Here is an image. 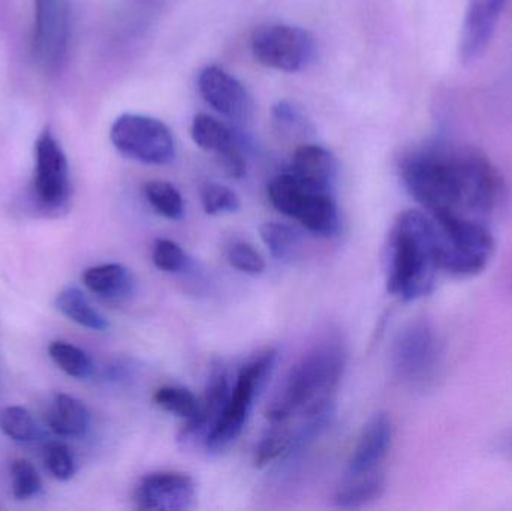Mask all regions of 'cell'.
Masks as SVG:
<instances>
[{"mask_svg":"<svg viewBox=\"0 0 512 511\" xmlns=\"http://www.w3.org/2000/svg\"><path fill=\"white\" fill-rule=\"evenodd\" d=\"M81 279L90 293L102 299L123 300L132 296L135 290L134 275L123 264L108 263L89 267L84 270Z\"/></svg>","mask_w":512,"mask_h":511,"instance_id":"20","label":"cell"},{"mask_svg":"<svg viewBox=\"0 0 512 511\" xmlns=\"http://www.w3.org/2000/svg\"><path fill=\"white\" fill-rule=\"evenodd\" d=\"M153 401L162 410L180 419L191 420L200 411V401L191 390L177 386H164L156 390Z\"/></svg>","mask_w":512,"mask_h":511,"instance_id":"28","label":"cell"},{"mask_svg":"<svg viewBox=\"0 0 512 511\" xmlns=\"http://www.w3.org/2000/svg\"><path fill=\"white\" fill-rule=\"evenodd\" d=\"M0 378H2V371H0Z\"/></svg>","mask_w":512,"mask_h":511,"instance_id":"36","label":"cell"},{"mask_svg":"<svg viewBox=\"0 0 512 511\" xmlns=\"http://www.w3.org/2000/svg\"><path fill=\"white\" fill-rule=\"evenodd\" d=\"M0 431L17 443H33L42 435L32 414L23 407H6L0 411Z\"/></svg>","mask_w":512,"mask_h":511,"instance_id":"27","label":"cell"},{"mask_svg":"<svg viewBox=\"0 0 512 511\" xmlns=\"http://www.w3.org/2000/svg\"><path fill=\"white\" fill-rule=\"evenodd\" d=\"M273 116L277 123H280L282 126H288V128L301 125L300 113L288 101L277 102L276 107L273 108Z\"/></svg>","mask_w":512,"mask_h":511,"instance_id":"34","label":"cell"},{"mask_svg":"<svg viewBox=\"0 0 512 511\" xmlns=\"http://www.w3.org/2000/svg\"><path fill=\"white\" fill-rule=\"evenodd\" d=\"M393 444V423L387 414L379 413L364 426L357 446L348 462L346 477L363 476L382 470Z\"/></svg>","mask_w":512,"mask_h":511,"instance_id":"17","label":"cell"},{"mask_svg":"<svg viewBox=\"0 0 512 511\" xmlns=\"http://www.w3.org/2000/svg\"><path fill=\"white\" fill-rule=\"evenodd\" d=\"M441 234L442 270L456 278H474L489 266L496 242L486 222L469 219L436 221Z\"/></svg>","mask_w":512,"mask_h":511,"instance_id":"6","label":"cell"},{"mask_svg":"<svg viewBox=\"0 0 512 511\" xmlns=\"http://www.w3.org/2000/svg\"><path fill=\"white\" fill-rule=\"evenodd\" d=\"M228 263L246 275L258 276L265 272L264 257L246 242H234L227 251Z\"/></svg>","mask_w":512,"mask_h":511,"instance_id":"33","label":"cell"},{"mask_svg":"<svg viewBox=\"0 0 512 511\" xmlns=\"http://www.w3.org/2000/svg\"><path fill=\"white\" fill-rule=\"evenodd\" d=\"M230 393V377L227 369L222 365L215 366L210 372L206 396L203 404H200V411L194 419L188 420L180 432L179 443L183 447L197 446V444L206 446L207 438L210 437L224 413Z\"/></svg>","mask_w":512,"mask_h":511,"instance_id":"16","label":"cell"},{"mask_svg":"<svg viewBox=\"0 0 512 511\" xmlns=\"http://www.w3.org/2000/svg\"><path fill=\"white\" fill-rule=\"evenodd\" d=\"M346 368L342 341L328 338L318 342L289 371L267 410L271 425L288 423L294 417L304 420L330 417L334 395Z\"/></svg>","mask_w":512,"mask_h":511,"instance_id":"3","label":"cell"},{"mask_svg":"<svg viewBox=\"0 0 512 511\" xmlns=\"http://www.w3.org/2000/svg\"><path fill=\"white\" fill-rule=\"evenodd\" d=\"M197 500V483L191 476L176 471L147 474L138 482L134 504L138 510L182 511Z\"/></svg>","mask_w":512,"mask_h":511,"instance_id":"12","label":"cell"},{"mask_svg":"<svg viewBox=\"0 0 512 511\" xmlns=\"http://www.w3.org/2000/svg\"><path fill=\"white\" fill-rule=\"evenodd\" d=\"M337 170L339 165L336 156L330 150L319 144H303L292 155L288 171L313 188L333 192Z\"/></svg>","mask_w":512,"mask_h":511,"instance_id":"18","label":"cell"},{"mask_svg":"<svg viewBox=\"0 0 512 511\" xmlns=\"http://www.w3.org/2000/svg\"><path fill=\"white\" fill-rule=\"evenodd\" d=\"M444 360L442 339L429 321L409 323L393 348L396 377L412 387H426L438 378Z\"/></svg>","mask_w":512,"mask_h":511,"instance_id":"7","label":"cell"},{"mask_svg":"<svg viewBox=\"0 0 512 511\" xmlns=\"http://www.w3.org/2000/svg\"><path fill=\"white\" fill-rule=\"evenodd\" d=\"M406 191L436 221L486 222L507 197V186L489 156L471 146L433 143L400 161Z\"/></svg>","mask_w":512,"mask_h":511,"instance_id":"1","label":"cell"},{"mask_svg":"<svg viewBox=\"0 0 512 511\" xmlns=\"http://www.w3.org/2000/svg\"><path fill=\"white\" fill-rule=\"evenodd\" d=\"M152 260L159 270L167 273L185 272L191 264V258L183 251L182 246L168 239L156 240Z\"/></svg>","mask_w":512,"mask_h":511,"instance_id":"31","label":"cell"},{"mask_svg":"<svg viewBox=\"0 0 512 511\" xmlns=\"http://www.w3.org/2000/svg\"><path fill=\"white\" fill-rule=\"evenodd\" d=\"M268 200L274 209L300 222L309 233L333 237L339 233V209L333 192L313 188L292 176L279 174L268 185Z\"/></svg>","mask_w":512,"mask_h":511,"instance_id":"4","label":"cell"},{"mask_svg":"<svg viewBox=\"0 0 512 511\" xmlns=\"http://www.w3.org/2000/svg\"><path fill=\"white\" fill-rule=\"evenodd\" d=\"M44 462L54 479L68 482L77 473L74 455L63 443H51L45 447Z\"/></svg>","mask_w":512,"mask_h":511,"instance_id":"32","label":"cell"},{"mask_svg":"<svg viewBox=\"0 0 512 511\" xmlns=\"http://www.w3.org/2000/svg\"><path fill=\"white\" fill-rule=\"evenodd\" d=\"M385 491L384 471L346 477L345 483L334 494V506L339 509H361L379 500Z\"/></svg>","mask_w":512,"mask_h":511,"instance_id":"21","label":"cell"},{"mask_svg":"<svg viewBox=\"0 0 512 511\" xmlns=\"http://www.w3.org/2000/svg\"><path fill=\"white\" fill-rule=\"evenodd\" d=\"M56 308L68 320L93 332H107L110 323L107 318L87 299L86 294L77 287H66L56 297Z\"/></svg>","mask_w":512,"mask_h":511,"instance_id":"22","label":"cell"},{"mask_svg":"<svg viewBox=\"0 0 512 511\" xmlns=\"http://www.w3.org/2000/svg\"><path fill=\"white\" fill-rule=\"evenodd\" d=\"M508 2L510 0H468L459 39L463 63H472L484 56Z\"/></svg>","mask_w":512,"mask_h":511,"instance_id":"13","label":"cell"},{"mask_svg":"<svg viewBox=\"0 0 512 511\" xmlns=\"http://www.w3.org/2000/svg\"><path fill=\"white\" fill-rule=\"evenodd\" d=\"M12 494L17 500H30L41 492L42 480L36 468L26 459H17L11 465Z\"/></svg>","mask_w":512,"mask_h":511,"instance_id":"30","label":"cell"},{"mask_svg":"<svg viewBox=\"0 0 512 511\" xmlns=\"http://www.w3.org/2000/svg\"><path fill=\"white\" fill-rule=\"evenodd\" d=\"M201 203L207 215L218 216L240 210V198L233 189L221 183L209 182L201 188Z\"/></svg>","mask_w":512,"mask_h":511,"instance_id":"29","label":"cell"},{"mask_svg":"<svg viewBox=\"0 0 512 511\" xmlns=\"http://www.w3.org/2000/svg\"><path fill=\"white\" fill-rule=\"evenodd\" d=\"M442 270L438 224L424 210L400 213L388 234L385 275L391 296L415 302L429 296Z\"/></svg>","mask_w":512,"mask_h":511,"instance_id":"2","label":"cell"},{"mask_svg":"<svg viewBox=\"0 0 512 511\" xmlns=\"http://www.w3.org/2000/svg\"><path fill=\"white\" fill-rule=\"evenodd\" d=\"M194 143L221 159L228 176L242 179L246 174V158L234 132L210 114L200 113L191 126Z\"/></svg>","mask_w":512,"mask_h":511,"instance_id":"15","label":"cell"},{"mask_svg":"<svg viewBox=\"0 0 512 511\" xmlns=\"http://www.w3.org/2000/svg\"><path fill=\"white\" fill-rule=\"evenodd\" d=\"M276 360V350H265L240 369L224 413L210 437L207 438L204 446L207 452L218 455L227 450L242 435L251 417L256 396L264 386L265 380L273 372Z\"/></svg>","mask_w":512,"mask_h":511,"instance_id":"5","label":"cell"},{"mask_svg":"<svg viewBox=\"0 0 512 511\" xmlns=\"http://www.w3.org/2000/svg\"><path fill=\"white\" fill-rule=\"evenodd\" d=\"M33 195L45 212H60L71 198L68 159L50 131L39 135L35 144Z\"/></svg>","mask_w":512,"mask_h":511,"instance_id":"10","label":"cell"},{"mask_svg":"<svg viewBox=\"0 0 512 511\" xmlns=\"http://www.w3.org/2000/svg\"><path fill=\"white\" fill-rule=\"evenodd\" d=\"M48 354L60 371L65 372L69 377L77 378V380H87L95 371V365H93L89 354L69 342H51Z\"/></svg>","mask_w":512,"mask_h":511,"instance_id":"23","label":"cell"},{"mask_svg":"<svg viewBox=\"0 0 512 511\" xmlns=\"http://www.w3.org/2000/svg\"><path fill=\"white\" fill-rule=\"evenodd\" d=\"M292 449H295V431L285 426V423H277L259 441L255 450V465L258 468L267 467L289 455Z\"/></svg>","mask_w":512,"mask_h":511,"instance_id":"24","label":"cell"},{"mask_svg":"<svg viewBox=\"0 0 512 511\" xmlns=\"http://www.w3.org/2000/svg\"><path fill=\"white\" fill-rule=\"evenodd\" d=\"M69 23L65 0H35L33 54L44 68L56 71L68 50Z\"/></svg>","mask_w":512,"mask_h":511,"instance_id":"11","label":"cell"},{"mask_svg":"<svg viewBox=\"0 0 512 511\" xmlns=\"http://www.w3.org/2000/svg\"><path fill=\"white\" fill-rule=\"evenodd\" d=\"M252 54L261 65L283 72L306 69L315 56V39L307 30L289 24H268L256 29Z\"/></svg>","mask_w":512,"mask_h":511,"instance_id":"9","label":"cell"},{"mask_svg":"<svg viewBox=\"0 0 512 511\" xmlns=\"http://www.w3.org/2000/svg\"><path fill=\"white\" fill-rule=\"evenodd\" d=\"M259 233H261L262 242L276 260H292L297 254L298 248H300V234L289 225L267 222V224L262 225Z\"/></svg>","mask_w":512,"mask_h":511,"instance_id":"26","label":"cell"},{"mask_svg":"<svg viewBox=\"0 0 512 511\" xmlns=\"http://www.w3.org/2000/svg\"><path fill=\"white\" fill-rule=\"evenodd\" d=\"M111 143L126 158L147 165H167L176 159L173 132L162 120L126 113L114 120Z\"/></svg>","mask_w":512,"mask_h":511,"instance_id":"8","label":"cell"},{"mask_svg":"<svg viewBox=\"0 0 512 511\" xmlns=\"http://www.w3.org/2000/svg\"><path fill=\"white\" fill-rule=\"evenodd\" d=\"M198 90L210 107L228 119L245 120L251 114L248 90L230 72L219 66H207L200 72Z\"/></svg>","mask_w":512,"mask_h":511,"instance_id":"14","label":"cell"},{"mask_svg":"<svg viewBox=\"0 0 512 511\" xmlns=\"http://www.w3.org/2000/svg\"><path fill=\"white\" fill-rule=\"evenodd\" d=\"M144 195L150 206L170 221H180L185 216V201L176 186L165 180H152L144 186Z\"/></svg>","mask_w":512,"mask_h":511,"instance_id":"25","label":"cell"},{"mask_svg":"<svg viewBox=\"0 0 512 511\" xmlns=\"http://www.w3.org/2000/svg\"><path fill=\"white\" fill-rule=\"evenodd\" d=\"M45 422L59 437L78 440L89 432L90 413L86 405L74 396L59 393L48 405Z\"/></svg>","mask_w":512,"mask_h":511,"instance_id":"19","label":"cell"},{"mask_svg":"<svg viewBox=\"0 0 512 511\" xmlns=\"http://www.w3.org/2000/svg\"><path fill=\"white\" fill-rule=\"evenodd\" d=\"M498 452L501 453L502 458L512 462V431L499 440Z\"/></svg>","mask_w":512,"mask_h":511,"instance_id":"35","label":"cell"}]
</instances>
